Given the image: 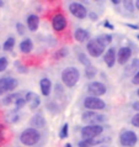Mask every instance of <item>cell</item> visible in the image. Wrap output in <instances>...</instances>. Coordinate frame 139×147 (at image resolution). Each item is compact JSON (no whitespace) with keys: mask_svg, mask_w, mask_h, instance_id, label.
<instances>
[{"mask_svg":"<svg viewBox=\"0 0 139 147\" xmlns=\"http://www.w3.org/2000/svg\"><path fill=\"white\" fill-rule=\"evenodd\" d=\"M25 100H26V104L30 105L31 110H36L39 107V103H41L39 96L33 92H28L25 96Z\"/></svg>","mask_w":139,"mask_h":147,"instance_id":"4fadbf2b","label":"cell"},{"mask_svg":"<svg viewBox=\"0 0 139 147\" xmlns=\"http://www.w3.org/2000/svg\"><path fill=\"white\" fill-rule=\"evenodd\" d=\"M105 141H110V138H84L79 142V147H91V146H95L100 142H105Z\"/></svg>","mask_w":139,"mask_h":147,"instance_id":"9a60e30c","label":"cell"},{"mask_svg":"<svg viewBox=\"0 0 139 147\" xmlns=\"http://www.w3.org/2000/svg\"><path fill=\"white\" fill-rule=\"evenodd\" d=\"M16 27H17V31H19L20 35H23V34H25V28H23V25H22L21 22H17V24H16Z\"/></svg>","mask_w":139,"mask_h":147,"instance_id":"1f68e13d","label":"cell"},{"mask_svg":"<svg viewBox=\"0 0 139 147\" xmlns=\"http://www.w3.org/2000/svg\"><path fill=\"white\" fill-rule=\"evenodd\" d=\"M74 37L78 42H85L90 37V34H89V31L84 30V28H78L74 32Z\"/></svg>","mask_w":139,"mask_h":147,"instance_id":"d6986e66","label":"cell"},{"mask_svg":"<svg viewBox=\"0 0 139 147\" xmlns=\"http://www.w3.org/2000/svg\"><path fill=\"white\" fill-rule=\"evenodd\" d=\"M14 46H15V37H9L7 38L5 42H4V45H3V50L4 51H11L14 48Z\"/></svg>","mask_w":139,"mask_h":147,"instance_id":"7402d4cb","label":"cell"},{"mask_svg":"<svg viewBox=\"0 0 139 147\" xmlns=\"http://www.w3.org/2000/svg\"><path fill=\"white\" fill-rule=\"evenodd\" d=\"M39 138H41L39 132L36 129H32V127H28L26 130H23V131L21 132V135H20V141L26 146L36 145L39 141Z\"/></svg>","mask_w":139,"mask_h":147,"instance_id":"7a4b0ae2","label":"cell"},{"mask_svg":"<svg viewBox=\"0 0 139 147\" xmlns=\"http://www.w3.org/2000/svg\"><path fill=\"white\" fill-rule=\"evenodd\" d=\"M65 147H73L70 144H67V145H65Z\"/></svg>","mask_w":139,"mask_h":147,"instance_id":"b9f144b4","label":"cell"},{"mask_svg":"<svg viewBox=\"0 0 139 147\" xmlns=\"http://www.w3.org/2000/svg\"><path fill=\"white\" fill-rule=\"evenodd\" d=\"M132 125L136 126V127H139V113L132 117Z\"/></svg>","mask_w":139,"mask_h":147,"instance_id":"4dcf8cb0","label":"cell"},{"mask_svg":"<svg viewBox=\"0 0 139 147\" xmlns=\"http://www.w3.org/2000/svg\"><path fill=\"white\" fill-rule=\"evenodd\" d=\"M133 109L137 110V111H139V101H136V103L133 104Z\"/></svg>","mask_w":139,"mask_h":147,"instance_id":"8d00e7d4","label":"cell"},{"mask_svg":"<svg viewBox=\"0 0 139 147\" xmlns=\"http://www.w3.org/2000/svg\"><path fill=\"white\" fill-rule=\"evenodd\" d=\"M68 124H64L63 125V127L62 130H60V132H59V137L60 138H65V137H68Z\"/></svg>","mask_w":139,"mask_h":147,"instance_id":"83f0119b","label":"cell"},{"mask_svg":"<svg viewBox=\"0 0 139 147\" xmlns=\"http://www.w3.org/2000/svg\"><path fill=\"white\" fill-rule=\"evenodd\" d=\"M104 132V126L101 125H88L81 129V136L84 138H96Z\"/></svg>","mask_w":139,"mask_h":147,"instance_id":"277c9868","label":"cell"},{"mask_svg":"<svg viewBox=\"0 0 139 147\" xmlns=\"http://www.w3.org/2000/svg\"><path fill=\"white\" fill-rule=\"evenodd\" d=\"M130 56H132V50L129 47H122L118 50V53L116 56V58L120 64H126L129 61Z\"/></svg>","mask_w":139,"mask_h":147,"instance_id":"7c38bea8","label":"cell"},{"mask_svg":"<svg viewBox=\"0 0 139 147\" xmlns=\"http://www.w3.org/2000/svg\"><path fill=\"white\" fill-rule=\"evenodd\" d=\"M32 48H33V43H32V41L30 38L23 40L22 42L20 43V51H21L22 53H30L32 51Z\"/></svg>","mask_w":139,"mask_h":147,"instance_id":"ffe728a7","label":"cell"},{"mask_svg":"<svg viewBox=\"0 0 139 147\" xmlns=\"http://www.w3.org/2000/svg\"><path fill=\"white\" fill-rule=\"evenodd\" d=\"M4 126L3 125H0V144H1V142L4 141Z\"/></svg>","mask_w":139,"mask_h":147,"instance_id":"e575fe53","label":"cell"},{"mask_svg":"<svg viewBox=\"0 0 139 147\" xmlns=\"http://www.w3.org/2000/svg\"><path fill=\"white\" fill-rule=\"evenodd\" d=\"M104 59H105V63L107 64V67L112 68L114 66V62H116V51H114V48H108L106 51Z\"/></svg>","mask_w":139,"mask_h":147,"instance_id":"2e32d148","label":"cell"},{"mask_svg":"<svg viewBox=\"0 0 139 147\" xmlns=\"http://www.w3.org/2000/svg\"><path fill=\"white\" fill-rule=\"evenodd\" d=\"M132 83L133 84H136V85H139V71L134 74V77L132 78Z\"/></svg>","mask_w":139,"mask_h":147,"instance_id":"d6a6232c","label":"cell"},{"mask_svg":"<svg viewBox=\"0 0 139 147\" xmlns=\"http://www.w3.org/2000/svg\"><path fill=\"white\" fill-rule=\"evenodd\" d=\"M30 125L32 126V129H42L46 126V119H44V116L41 115V114H36L30 120Z\"/></svg>","mask_w":139,"mask_h":147,"instance_id":"5bb4252c","label":"cell"},{"mask_svg":"<svg viewBox=\"0 0 139 147\" xmlns=\"http://www.w3.org/2000/svg\"><path fill=\"white\" fill-rule=\"evenodd\" d=\"M97 40H99L100 42L106 47L107 45H110V43L112 42V36H111V35H106V34H104V35L99 36V37H97Z\"/></svg>","mask_w":139,"mask_h":147,"instance_id":"cb8c5ba5","label":"cell"},{"mask_svg":"<svg viewBox=\"0 0 139 147\" xmlns=\"http://www.w3.org/2000/svg\"><path fill=\"white\" fill-rule=\"evenodd\" d=\"M19 98H21V94H10V95H7V96L4 98V99L1 100V103L5 104V105H9L11 103L15 104V101L17 100Z\"/></svg>","mask_w":139,"mask_h":147,"instance_id":"44dd1931","label":"cell"},{"mask_svg":"<svg viewBox=\"0 0 139 147\" xmlns=\"http://www.w3.org/2000/svg\"><path fill=\"white\" fill-rule=\"evenodd\" d=\"M88 92L90 95L92 96H100V95H104L106 93V87L105 84L100 83V82H92L88 85Z\"/></svg>","mask_w":139,"mask_h":147,"instance_id":"30bf717a","label":"cell"},{"mask_svg":"<svg viewBox=\"0 0 139 147\" xmlns=\"http://www.w3.org/2000/svg\"><path fill=\"white\" fill-rule=\"evenodd\" d=\"M3 5H4V1H0V7H1Z\"/></svg>","mask_w":139,"mask_h":147,"instance_id":"7bdbcfd3","label":"cell"},{"mask_svg":"<svg viewBox=\"0 0 139 147\" xmlns=\"http://www.w3.org/2000/svg\"><path fill=\"white\" fill-rule=\"evenodd\" d=\"M39 88H41V92H42V94H43L44 96L49 95L51 90H52V82L49 79H47V78L41 79V82H39Z\"/></svg>","mask_w":139,"mask_h":147,"instance_id":"e0dca14e","label":"cell"},{"mask_svg":"<svg viewBox=\"0 0 139 147\" xmlns=\"http://www.w3.org/2000/svg\"><path fill=\"white\" fill-rule=\"evenodd\" d=\"M17 80L11 77H5V78H0V95L5 94L6 92H13L17 87Z\"/></svg>","mask_w":139,"mask_h":147,"instance_id":"ba28073f","label":"cell"},{"mask_svg":"<svg viewBox=\"0 0 139 147\" xmlns=\"http://www.w3.org/2000/svg\"><path fill=\"white\" fill-rule=\"evenodd\" d=\"M78 59H79V62L80 63H83L85 68L89 67V66H91V62H90V59L86 57V55H84V53H80L79 56H78Z\"/></svg>","mask_w":139,"mask_h":147,"instance_id":"d4e9b609","label":"cell"},{"mask_svg":"<svg viewBox=\"0 0 139 147\" xmlns=\"http://www.w3.org/2000/svg\"><path fill=\"white\" fill-rule=\"evenodd\" d=\"M69 10H70V13L75 16L78 19H85L88 15V10L86 7H85L83 4L80 3H70V5H69Z\"/></svg>","mask_w":139,"mask_h":147,"instance_id":"9c48e42d","label":"cell"},{"mask_svg":"<svg viewBox=\"0 0 139 147\" xmlns=\"http://www.w3.org/2000/svg\"><path fill=\"white\" fill-rule=\"evenodd\" d=\"M7 64H9V62H7V58L6 57H0V72H4L7 67Z\"/></svg>","mask_w":139,"mask_h":147,"instance_id":"4316f807","label":"cell"},{"mask_svg":"<svg viewBox=\"0 0 139 147\" xmlns=\"http://www.w3.org/2000/svg\"><path fill=\"white\" fill-rule=\"evenodd\" d=\"M127 26L132 27V28H134V30H138V28H139V26H138V25H130V24H127Z\"/></svg>","mask_w":139,"mask_h":147,"instance_id":"f35d334b","label":"cell"},{"mask_svg":"<svg viewBox=\"0 0 139 147\" xmlns=\"http://www.w3.org/2000/svg\"><path fill=\"white\" fill-rule=\"evenodd\" d=\"M38 25H39V18L37 15H30L27 18V26L30 28L31 31H36L38 28Z\"/></svg>","mask_w":139,"mask_h":147,"instance_id":"ac0fdd59","label":"cell"},{"mask_svg":"<svg viewBox=\"0 0 139 147\" xmlns=\"http://www.w3.org/2000/svg\"><path fill=\"white\" fill-rule=\"evenodd\" d=\"M67 55H68V50H67L65 47H62L60 50H58V51H57L55 53H54V58H55V59L64 58V57L67 56Z\"/></svg>","mask_w":139,"mask_h":147,"instance_id":"484cf974","label":"cell"},{"mask_svg":"<svg viewBox=\"0 0 139 147\" xmlns=\"http://www.w3.org/2000/svg\"><path fill=\"white\" fill-rule=\"evenodd\" d=\"M123 5L126 6V10H128V11H130L132 13L133 11V1H128V0H126V1H123Z\"/></svg>","mask_w":139,"mask_h":147,"instance_id":"f546056e","label":"cell"},{"mask_svg":"<svg viewBox=\"0 0 139 147\" xmlns=\"http://www.w3.org/2000/svg\"><path fill=\"white\" fill-rule=\"evenodd\" d=\"M138 96H139V89H138Z\"/></svg>","mask_w":139,"mask_h":147,"instance_id":"ee69618b","label":"cell"},{"mask_svg":"<svg viewBox=\"0 0 139 147\" xmlns=\"http://www.w3.org/2000/svg\"><path fill=\"white\" fill-rule=\"evenodd\" d=\"M104 25H105L106 27H107V28H110V30H113V28H114L112 24H110L108 21H105V22H104Z\"/></svg>","mask_w":139,"mask_h":147,"instance_id":"d590c367","label":"cell"},{"mask_svg":"<svg viewBox=\"0 0 139 147\" xmlns=\"http://www.w3.org/2000/svg\"><path fill=\"white\" fill-rule=\"evenodd\" d=\"M96 73H97V69L94 67L92 64H91V66H89V67L85 68V76H86V78H89V79L94 78V77L96 76Z\"/></svg>","mask_w":139,"mask_h":147,"instance_id":"603a6c76","label":"cell"},{"mask_svg":"<svg viewBox=\"0 0 139 147\" xmlns=\"http://www.w3.org/2000/svg\"><path fill=\"white\" fill-rule=\"evenodd\" d=\"M136 7L139 10V0H137V1H136Z\"/></svg>","mask_w":139,"mask_h":147,"instance_id":"ab89813d","label":"cell"},{"mask_svg":"<svg viewBox=\"0 0 139 147\" xmlns=\"http://www.w3.org/2000/svg\"><path fill=\"white\" fill-rule=\"evenodd\" d=\"M105 115H101V114L96 113V111H91V110H88L83 114L81 116V120L83 122L88 125H100L102 121H105Z\"/></svg>","mask_w":139,"mask_h":147,"instance_id":"3957f363","label":"cell"},{"mask_svg":"<svg viewBox=\"0 0 139 147\" xmlns=\"http://www.w3.org/2000/svg\"><path fill=\"white\" fill-rule=\"evenodd\" d=\"M113 4H114V5H118V4H120V1H117V0H113V1H112Z\"/></svg>","mask_w":139,"mask_h":147,"instance_id":"60d3db41","label":"cell"},{"mask_svg":"<svg viewBox=\"0 0 139 147\" xmlns=\"http://www.w3.org/2000/svg\"><path fill=\"white\" fill-rule=\"evenodd\" d=\"M84 107L91 110V111H96V110H102L105 109L106 104L105 101L100 99V98H96V96H88L86 99L84 100Z\"/></svg>","mask_w":139,"mask_h":147,"instance_id":"5b68a950","label":"cell"},{"mask_svg":"<svg viewBox=\"0 0 139 147\" xmlns=\"http://www.w3.org/2000/svg\"><path fill=\"white\" fill-rule=\"evenodd\" d=\"M52 26L55 31H63L67 27V19L62 14H57L52 20Z\"/></svg>","mask_w":139,"mask_h":147,"instance_id":"8fae6325","label":"cell"},{"mask_svg":"<svg viewBox=\"0 0 139 147\" xmlns=\"http://www.w3.org/2000/svg\"><path fill=\"white\" fill-rule=\"evenodd\" d=\"M86 48H88L89 55L91 57H99L105 52V46L97 38L90 40V42L88 43Z\"/></svg>","mask_w":139,"mask_h":147,"instance_id":"8992f818","label":"cell"},{"mask_svg":"<svg viewBox=\"0 0 139 147\" xmlns=\"http://www.w3.org/2000/svg\"><path fill=\"white\" fill-rule=\"evenodd\" d=\"M137 141H138L137 134L133 132V131H129V130H128V131L122 132L121 136H120L121 145L124 146V147H133V146H136Z\"/></svg>","mask_w":139,"mask_h":147,"instance_id":"52a82bcc","label":"cell"},{"mask_svg":"<svg viewBox=\"0 0 139 147\" xmlns=\"http://www.w3.org/2000/svg\"><path fill=\"white\" fill-rule=\"evenodd\" d=\"M90 16H91V20H94V21H96V20H97V15L96 14L90 13Z\"/></svg>","mask_w":139,"mask_h":147,"instance_id":"74e56055","label":"cell"},{"mask_svg":"<svg viewBox=\"0 0 139 147\" xmlns=\"http://www.w3.org/2000/svg\"><path fill=\"white\" fill-rule=\"evenodd\" d=\"M15 105H16V108L17 109H21V108H23L26 105V100H25V98H19L17 100L15 101Z\"/></svg>","mask_w":139,"mask_h":147,"instance_id":"f1b7e54d","label":"cell"},{"mask_svg":"<svg viewBox=\"0 0 139 147\" xmlns=\"http://www.w3.org/2000/svg\"><path fill=\"white\" fill-rule=\"evenodd\" d=\"M16 66H17V71H19V72H22V73H26V72H27V69H26V68H23L22 64L20 66V63H19V62H16Z\"/></svg>","mask_w":139,"mask_h":147,"instance_id":"836d02e7","label":"cell"},{"mask_svg":"<svg viewBox=\"0 0 139 147\" xmlns=\"http://www.w3.org/2000/svg\"><path fill=\"white\" fill-rule=\"evenodd\" d=\"M137 37H138V40H139V35H138V36H137Z\"/></svg>","mask_w":139,"mask_h":147,"instance_id":"f6af8a7d","label":"cell"},{"mask_svg":"<svg viewBox=\"0 0 139 147\" xmlns=\"http://www.w3.org/2000/svg\"><path fill=\"white\" fill-rule=\"evenodd\" d=\"M80 78V73L76 68L74 67H68L62 72V80L67 87L72 88L78 83V80Z\"/></svg>","mask_w":139,"mask_h":147,"instance_id":"6da1fadb","label":"cell"},{"mask_svg":"<svg viewBox=\"0 0 139 147\" xmlns=\"http://www.w3.org/2000/svg\"><path fill=\"white\" fill-rule=\"evenodd\" d=\"M101 147H105V146H101Z\"/></svg>","mask_w":139,"mask_h":147,"instance_id":"bcb514c9","label":"cell"}]
</instances>
